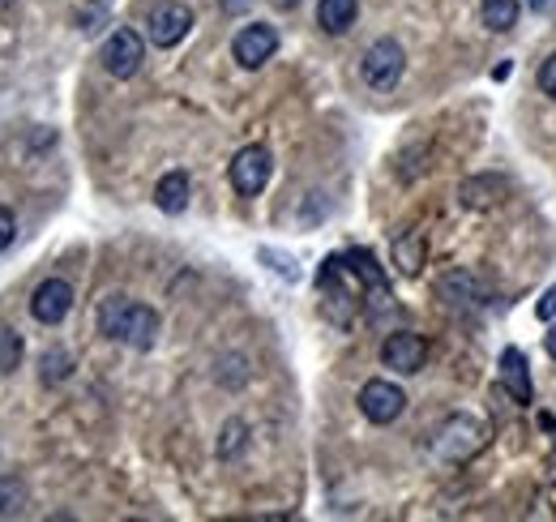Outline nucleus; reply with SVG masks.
Segmentation results:
<instances>
[{
  "label": "nucleus",
  "mask_w": 556,
  "mask_h": 522,
  "mask_svg": "<svg viewBox=\"0 0 556 522\" xmlns=\"http://www.w3.org/2000/svg\"><path fill=\"white\" fill-rule=\"evenodd\" d=\"M343 258H348L351 274L359 278L364 296H372V304H377V309H386V304H390V283H386V274H381L377 258H372L368 249H348Z\"/></svg>",
  "instance_id": "14"
},
{
  "label": "nucleus",
  "mask_w": 556,
  "mask_h": 522,
  "mask_svg": "<svg viewBox=\"0 0 556 522\" xmlns=\"http://www.w3.org/2000/svg\"><path fill=\"white\" fill-rule=\"evenodd\" d=\"M70 373H73V356L65 351V347L43 351V360H39V377H43V386H61Z\"/></svg>",
  "instance_id": "19"
},
{
  "label": "nucleus",
  "mask_w": 556,
  "mask_h": 522,
  "mask_svg": "<svg viewBox=\"0 0 556 522\" xmlns=\"http://www.w3.org/2000/svg\"><path fill=\"white\" fill-rule=\"evenodd\" d=\"M484 437H488L484 424L476 415H450L441 424L432 450H437V458H445V462H467V458H476L484 450Z\"/></svg>",
  "instance_id": "3"
},
{
  "label": "nucleus",
  "mask_w": 556,
  "mask_h": 522,
  "mask_svg": "<svg viewBox=\"0 0 556 522\" xmlns=\"http://www.w3.org/2000/svg\"><path fill=\"white\" fill-rule=\"evenodd\" d=\"M437 291H441V300H450L454 309H480V304H488L484 278L471 274V270H450V274H441V278H437Z\"/></svg>",
  "instance_id": "12"
},
{
  "label": "nucleus",
  "mask_w": 556,
  "mask_h": 522,
  "mask_svg": "<svg viewBox=\"0 0 556 522\" xmlns=\"http://www.w3.org/2000/svg\"><path fill=\"white\" fill-rule=\"evenodd\" d=\"M13 236H17V219H13V210L0 206V253L13 245Z\"/></svg>",
  "instance_id": "24"
},
{
  "label": "nucleus",
  "mask_w": 556,
  "mask_h": 522,
  "mask_svg": "<svg viewBox=\"0 0 556 522\" xmlns=\"http://www.w3.org/2000/svg\"><path fill=\"white\" fill-rule=\"evenodd\" d=\"M394 261H399L403 274H419V265H424V236H419V232L399 236V240H394Z\"/></svg>",
  "instance_id": "20"
},
{
  "label": "nucleus",
  "mask_w": 556,
  "mask_h": 522,
  "mask_svg": "<svg viewBox=\"0 0 556 522\" xmlns=\"http://www.w3.org/2000/svg\"><path fill=\"white\" fill-rule=\"evenodd\" d=\"M317 291H321V309H326V318H330L334 326H351V322H355V309H359L364 287H359V278L351 274V265L343 253L321 261V270H317Z\"/></svg>",
  "instance_id": "2"
},
{
  "label": "nucleus",
  "mask_w": 556,
  "mask_h": 522,
  "mask_svg": "<svg viewBox=\"0 0 556 522\" xmlns=\"http://www.w3.org/2000/svg\"><path fill=\"white\" fill-rule=\"evenodd\" d=\"M359 411H364L368 424H394L407 411V394L399 390L394 382H386V377H372L359 390Z\"/></svg>",
  "instance_id": "8"
},
{
  "label": "nucleus",
  "mask_w": 556,
  "mask_h": 522,
  "mask_svg": "<svg viewBox=\"0 0 556 522\" xmlns=\"http://www.w3.org/2000/svg\"><path fill=\"white\" fill-rule=\"evenodd\" d=\"M505 181L501 176H471V181H463V189H458V201L467 206V210H488V206H496L501 197H505Z\"/></svg>",
  "instance_id": "15"
},
{
  "label": "nucleus",
  "mask_w": 556,
  "mask_h": 522,
  "mask_svg": "<svg viewBox=\"0 0 556 522\" xmlns=\"http://www.w3.org/2000/svg\"><path fill=\"white\" fill-rule=\"evenodd\" d=\"M544 347H548V356L556 360V322H553V330H548V338H544Z\"/></svg>",
  "instance_id": "28"
},
{
  "label": "nucleus",
  "mask_w": 556,
  "mask_h": 522,
  "mask_svg": "<svg viewBox=\"0 0 556 522\" xmlns=\"http://www.w3.org/2000/svg\"><path fill=\"white\" fill-rule=\"evenodd\" d=\"M146 61V44H141L138 30H129V26H116L112 35H108V44H103V69L112 73V77H134Z\"/></svg>",
  "instance_id": "9"
},
{
  "label": "nucleus",
  "mask_w": 556,
  "mask_h": 522,
  "mask_svg": "<svg viewBox=\"0 0 556 522\" xmlns=\"http://www.w3.org/2000/svg\"><path fill=\"white\" fill-rule=\"evenodd\" d=\"M270 172H275V154L266 146H244L231 159V189L240 197H257L270 185Z\"/></svg>",
  "instance_id": "6"
},
{
  "label": "nucleus",
  "mask_w": 556,
  "mask_h": 522,
  "mask_svg": "<svg viewBox=\"0 0 556 522\" xmlns=\"http://www.w3.org/2000/svg\"><path fill=\"white\" fill-rule=\"evenodd\" d=\"M518 9H522L518 0H484V4H480V17H484L488 30H501V35H505V30L518 26Z\"/></svg>",
  "instance_id": "18"
},
{
  "label": "nucleus",
  "mask_w": 556,
  "mask_h": 522,
  "mask_svg": "<svg viewBox=\"0 0 556 522\" xmlns=\"http://www.w3.org/2000/svg\"><path fill=\"white\" fill-rule=\"evenodd\" d=\"M154 206L163 214H180L189 206V176L185 172H167L159 185H154Z\"/></svg>",
  "instance_id": "17"
},
{
  "label": "nucleus",
  "mask_w": 556,
  "mask_h": 522,
  "mask_svg": "<svg viewBox=\"0 0 556 522\" xmlns=\"http://www.w3.org/2000/svg\"><path fill=\"white\" fill-rule=\"evenodd\" d=\"M531 13H556V0H527Z\"/></svg>",
  "instance_id": "27"
},
{
  "label": "nucleus",
  "mask_w": 556,
  "mask_h": 522,
  "mask_svg": "<svg viewBox=\"0 0 556 522\" xmlns=\"http://www.w3.org/2000/svg\"><path fill=\"white\" fill-rule=\"evenodd\" d=\"M501 390L509 394L518 407H531V398H535V390H531V364H527V356H522V347H505L501 351Z\"/></svg>",
  "instance_id": "13"
},
{
  "label": "nucleus",
  "mask_w": 556,
  "mask_h": 522,
  "mask_svg": "<svg viewBox=\"0 0 556 522\" xmlns=\"http://www.w3.org/2000/svg\"><path fill=\"white\" fill-rule=\"evenodd\" d=\"M26 510V484L17 475H0V519Z\"/></svg>",
  "instance_id": "21"
},
{
  "label": "nucleus",
  "mask_w": 556,
  "mask_h": 522,
  "mask_svg": "<svg viewBox=\"0 0 556 522\" xmlns=\"http://www.w3.org/2000/svg\"><path fill=\"white\" fill-rule=\"evenodd\" d=\"M244 420H227L223 424V437H218V458H236L240 450H244Z\"/></svg>",
  "instance_id": "23"
},
{
  "label": "nucleus",
  "mask_w": 556,
  "mask_h": 522,
  "mask_svg": "<svg viewBox=\"0 0 556 522\" xmlns=\"http://www.w3.org/2000/svg\"><path fill=\"white\" fill-rule=\"evenodd\" d=\"M540 424H544L548 433H556V415H540Z\"/></svg>",
  "instance_id": "29"
},
{
  "label": "nucleus",
  "mask_w": 556,
  "mask_h": 522,
  "mask_svg": "<svg viewBox=\"0 0 556 522\" xmlns=\"http://www.w3.org/2000/svg\"><path fill=\"white\" fill-rule=\"evenodd\" d=\"M424 360H428V338L416 330H394L381 343V364L394 369V373H419Z\"/></svg>",
  "instance_id": "10"
},
{
  "label": "nucleus",
  "mask_w": 556,
  "mask_h": 522,
  "mask_svg": "<svg viewBox=\"0 0 556 522\" xmlns=\"http://www.w3.org/2000/svg\"><path fill=\"white\" fill-rule=\"evenodd\" d=\"M189 30H193V9L180 0H159L146 17V35L154 48H176V44H185Z\"/></svg>",
  "instance_id": "5"
},
{
  "label": "nucleus",
  "mask_w": 556,
  "mask_h": 522,
  "mask_svg": "<svg viewBox=\"0 0 556 522\" xmlns=\"http://www.w3.org/2000/svg\"><path fill=\"white\" fill-rule=\"evenodd\" d=\"M278 9H295V4H300V0H275Z\"/></svg>",
  "instance_id": "30"
},
{
  "label": "nucleus",
  "mask_w": 556,
  "mask_h": 522,
  "mask_svg": "<svg viewBox=\"0 0 556 522\" xmlns=\"http://www.w3.org/2000/svg\"><path fill=\"white\" fill-rule=\"evenodd\" d=\"M359 17V0H317V26L326 35H348Z\"/></svg>",
  "instance_id": "16"
},
{
  "label": "nucleus",
  "mask_w": 556,
  "mask_h": 522,
  "mask_svg": "<svg viewBox=\"0 0 556 522\" xmlns=\"http://www.w3.org/2000/svg\"><path fill=\"white\" fill-rule=\"evenodd\" d=\"M73 309V287L65 278H43L30 296V318L39 326H61Z\"/></svg>",
  "instance_id": "11"
},
{
  "label": "nucleus",
  "mask_w": 556,
  "mask_h": 522,
  "mask_svg": "<svg viewBox=\"0 0 556 522\" xmlns=\"http://www.w3.org/2000/svg\"><path fill=\"white\" fill-rule=\"evenodd\" d=\"M540 90L556 99V52L548 57V61H544V69H540Z\"/></svg>",
  "instance_id": "26"
},
{
  "label": "nucleus",
  "mask_w": 556,
  "mask_h": 522,
  "mask_svg": "<svg viewBox=\"0 0 556 522\" xmlns=\"http://www.w3.org/2000/svg\"><path fill=\"white\" fill-rule=\"evenodd\" d=\"M535 318L540 322H556V283L540 296V304H535Z\"/></svg>",
  "instance_id": "25"
},
{
  "label": "nucleus",
  "mask_w": 556,
  "mask_h": 522,
  "mask_svg": "<svg viewBox=\"0 0 556 522\" xmlns=\"http://www.w3.org/2000/svg\"><path fill=\"white\" fill-rule=\"evenodd\" d=\"M99 334L112 343H125L134 351H150L159 343V313L129 296H108L99 304Z\"/></svg>",
  "instance_id": "1"
},
{
  "label": "nucleus",
  "mask_w": 556,
  "mask_h": 522,
  "mask_svg": "<svg viewBox=\"0 0 556 522\" xmlns=\"http://www.w3.org/2000/svg\"><path fill=\"white\" fill-rule=\"evenodd\" d=\"M22 334L13 326H0V373H13L22 364Z\"/></svg>",
  "instance_id": "22"
},
{
  "label": "nucleus",
  "mask_w": 556,
  "mask_h": 522,
  "mask_svg": "<svg viewBox=\"0 0 556 522\" xmlns=\"http://www.w3.org/2000/svg\"><path fill=\"white\" fill-rule=\"evenodd\" d=\"M0 4H13V0H0Z\"/></svg>",
  "instance_id": "31"
},
{
  "label": "nucleus",
  "mask_w": 556,
  "mask_h": 522,
  "mask_svg": "<svg viewBox=\"0 0 556 522\" xmlns=\"http://www.w3.org/2000/svg\"><path fill=\"white\" fill-rule=\"evenodd\" d=\"M278 52V30L270 22H249L231 39V57L240 69H262Z\"/></svg>",
  "instance_id": "7"
},
{
  "label": "nucleus",
  "mask_w": 556,
  "mask_h": 522,
  "mask_svg": "<svg viewBox=\"0 0 556 522\" xmlns=\"http://www.w3.org/2000/svg\"><path fill=\"white\" fill-rule=\"evenodd\" d=\"M359 73H364V82H368L372 90H394V86L403 82V73H407V52H403V44H399V39H377V44L364 52Z\"/></svg>",
  "instance_id": "4"
}]
</instances>
